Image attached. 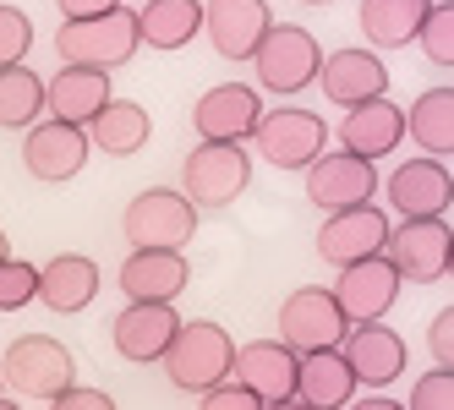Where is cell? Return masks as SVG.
<instances>
[{
    "mask_svg": "<svg viewBox=\"0 0 454 410\" xmlns=\"http://www.w3.org/2000/svg\"><path fill=\"white\" fill-rule=\"evenodd\" d=\"M159 367H165V377L176 389L186 394H208L219 383H231V367H236V339L224 334V323H181L176 339H170V351L159 356Z\"/></svg>",
    "mask_w": 454,
    "mask_h": 410,
    "instance_id": "1",
    "label": "cell"
},
{
    "mask_svg": "<svg viewBox=\"0 0 454 410\" xmlns=\"http://www.w3.org/2000/svg\"><path fill=\"white\" fill-rule=\"evenodd\" d=\"M77 383V356L50 334H22L0 356V389H12L22 399H55Z\"/></svg>",
    "mask_w": 454,
    "mask_h": 410,
    "instance_id": "2",
    "label": "cell"
},
{
    "mask_svg": "<svg viewBox=\"0 0 454 410\" xmlns=\"http://www.w3.org/2000/svg\"><path fill=\"white\" fill-rule=\"evenodd\" d=\"M55 55L67 66H93V72H115L137 55V12H105V17H82V22H60L55 27Z\"/></svg>",
    "mask_w": 454,
    "mask_h": 410,
    "instance_id": "3",
    "label": "cell"
},
{
    "mask_svg": "<svg viewBox=\"0 0 454 410\" xmlns=\"http://www.w3.org/2000/svg\"><path fill=\"white\" fill-rule=\"evenodd\" d=\"M317 66H323V44L296 22H274L252 50V72H257V93H301L317 82Z\"/></svg>",
    "mask_w": 454,
    "mask_h": 410,
    "instance_id": "4",
    "label": "cell"
},
{
    "mask_svg": "<svg viewBox=\"0 0 454 410\" xmlns=\"http://www.w3.org/2000/svg\"><path fill=\"white\" fill-rule=\"evenodd\" d=\"M121 236L132 241V251H186V241L198 236V208L170 186H148L126 203Z\"/></svg>",
    "mask_w": 454,
    "mask_h": 410,
    "instance_id": "5",
    "label": "cell"
},
{
    "mask_svg": "<svg viewBox=\"0 0 454 410\" xmlns=\"http://www.w3.org/2000/svg\"><path fill=\"white\" fill-rule=\"evenodd\" d=\"M252 186V153L241 143H198L181 165V197L192 208H231Z\"/></svg>",
    "mask_w": 454,
    "mask_h": 410,
    "instance_id": "6",
    "label": "cell"
},
{
    "mask_svg": "<svg viewBox=\"0 0 454 410\" xmlns=\"http://www.w3.org/2000/svg\"><path fill=\"white\" fill-rule=\"evenodd\" d=\"M274 170H307L317 153H329V120L317 110H301V104H279V110H263L247 137Z\"/></svg>",
    "mask_w": 454,
    "mask_h": 410,
    "instance_id": "7",
    "label": "cell"
},
{
    "mask_svg": "<svg viewBox=\"0 0 454 410\" xmlns=\"http://www.w3.org/2000/svg\"><path fill=\"white\" fill-rule=\"evenodd\" d=\"M449 251H454L449 219H400V230L383 236L388 268L400 279H411V285H438V279H449Z\"/></svg>",
    "mask_w": 454,
    "mask_h": 410,
    "instance_id": "8",
    "label": "cell"
},
{
    "mask_svg": "<svg viewBox=\"0 0 454 410\" xmlns=\"http://www.w3.org/2000/svg\"><path fill=\"white\" fill-rule=\"evenodd\" d=\"M345 318H340V306L334 296L323 290V285H301V290H290L285 306H279V344L290 356H312V351H340V339H345Z\"/></svg>",
    "mask_w": 454,
    "mask_h": 410,
    "instance_id": "9",
    "label": "cell"
},
{
    "mask_svg": "<svg viewBox=\"0 0 454 410\" xmlns=\"http://www.w3.org/2000/svg\"><path fill=\"white\" fill-rule=\"evenodd\" d=\"M334 306H340V318L345 329H362V323H383L388 318V306L400 301V274L388 268V258L378 251V258H362V263H350L340 268L334 279Z\"/></svg>",
    "mask_w": 454,
    "mask_h": 410,
    "instance_id": "10",
    "label": "cell"
},
{
    "mask_svg": "<svg viewBox=\"0 0 454 410\" xmlns=\"http://www.w3.org/2000/svg\"><path fill=\"white\" fill-rule=\"evenodd\" d=\"M88 165V132L82 126H67V120H34L22 132V170L44 181V186H60V181H72L82 175Z\"/></svg>",
    "mask_w": 454,
    "mask_h": 410,
    "instance_id": "11",
    "label": "cell"
},
{
    "mask_svg": "<svg viewBox=\"0 0 454 410\" xmlns=\"http://www.w3.org/2000/svg\"><path fill=\"white\" fill-rule=\"evenodd\" d=\"M257 115H263V93L252 82H219L192 104V132L198 143H247Z\"/></svg>",
    "mask_w": 454,
    "mask_h": 410,
    "instance_id": "12",
    "label": "cell"
},
{
    "mask_svg": "<svg viewBox=\"0 0 454 410\" xmlns=\"http://www.w3.org/2000/svg\"><path fill=\"white\" fill-rule=\"evenodd\" d=\"M388 230H395V225H388V213L378 203L340 208V213L323 219V230H317V258L329 263V268H350V263H362V258H378Z\"/></svg>",
    "mask_w": 454,
    "mask_h": 410,
    "instance_id": "13",
    "label": "cell"
},
{
    "mask_svg": "<svg viewBox=\"0 0 454 410\" xmlns=\"http://www.w3.org/2000/svg\"><path fill=\"white\" fill-rule=\"evenodd\" d=\"M372 192H378L372 159H356V153H345V148H329V153H317V159L307 165V197L317 208H329V213L362 208V203H372Z\"/></svg>",
    "mask_w": 454,
    "mask_h": 410,
    "instance_id": "14",
    "label": "cell"
},
{
    "mask_svg": "<svg viewBox=\"0 0 454 410\" xmlns=\"http://www.w3.org/2000/svg\"><path fill=\"white\" fill-rule=\"evenodd\" d=\"M383 197L400 219H449V203H454L449 165L443 159H405L383 181Z\"/></svg>",
    "mask_w": 454,
    "mask_h": 410,
    "instance_id": "15",
    "label": "cell"
},
{
    "mask_svg": "<svg viewBox=\"0 0 454 410\" xmlns=\"http://www.w3.org/2000/svg\"><path fill=\"white\" fill-rule=\"evenodd\" d=\"M317 88H323V99L329 104H372V99H388V66L378 60V50H334V55H323V66H317Z\"/></svg>",
    "mask_w": 454,
    "mask_h": 410,
    "instance_id": "16",
    "label": "cell"
},
{
    "mask_svg": "<svg viewBox=\"0 0 454 410\" xmlns=\"http://www.w3.org/2000/svg\"><path fill=\"white\" fill-rule=\"evenodd\" d=\"M274 27L269 0H203V34L214 55L224 60H252L257 39Z\"/></svg>",
    "mask_w": 454,
    "mask_h": 410,
    "instance_id": "17",
    "label": "cell"
},
{
    "mask_svg": "<svg viewBox=\"0 0 454 410\" xmlns=\"http://www.w3.org/2000/svg\"><path fill=\"white\" fill-rule=\"evenodd\" d=\"M176 329H181V318H176V306H170V301H126V306H121V318L110 323V339H115L121 361L148 367V361H159V356L170 351Z\"/></svg>",
    "mask_w": 454,
    "mask_h": 410,
    "instance_id": "18",
    "label": "cell"
},
{
    "mask_svg": "<svg viewBox=\"0 0 454 410\" xmlns=\"http://www.w3.org/2000/svg\"><path fill=\"white\" fill-rule=\"evenodd\" d=\"M231 383H241L257 405L296 399V356H290L279 339H252V344H236Z\"/></svg>",
    "mask_w": 454,
    "mask_h": 410,
    "instance_id": "19",
    "label": "cell"
},
{
    "mask_svg": "<svg viewBox=\"0 0 454 410\" xmlns=\"http://www.w3.org/2000/svg\"><path fill=\"white\" fill-rule=\"evenodd\" d=\"M340 356H345V367L356 372V383H372V389L395 383V377L405 372V361H411L405 339L388 329V323H362V329H350V334L340 339Z\"/></svg>",
    "mask_w": 454,
    "mask_h": 410,
    "instance_id": "20",
    "label": "cell"
},
{
    "mask_svg": "<svg viewBox=\"0 0 454 410\" xmlns=\"http://www.w3.org/2000/svg\"><path fill=\"white\" fill-rule=\"evenodd\" d=\"M99 263L82 258V251H60V258H50L39 268V301L50 312H60V318H77V312H88L93 301H99Z\"/></svg>",
    "mask_w": 454,
    "mask_h": 410,
    "instance_id": "21",
    "label": "cell"
},
{
    "mask_svg": "<svg viewBox=\"0 0 454 410\" xmlns=\"http://www.w3.org/2000/svg\"><path fill=\"white\" fill-rule=\"evenodd\" d=\"M110 99H115V93H110V72H93V66H60L44 82L50 120H67V126H88Z\"/></svg>",
    "mask_w": 454,
    "mask_h": 410,
    "instance_id": "22",
    "label": "cell"
},
{
    "mask_svg": "<svg viewBox=\"0 0 454 410\" xmlns=\"http://www.w3.org/2000/svg\"><path fill=\"white\" fill-rule=\"evenodd\" d=\"M340 148L345 153H356V159H383V153H395L400 148V137H405V115H400V104H388V99H372V104H356V110H345V120H340Z\"/></svg>",
    "mask_w": 454,
    "mask_h": 410,
    "instance_id": "23",
    "label": "cell"
},
{
    "mask_svg": "<svg viewBox=\"0 0 454 410\" xmlns=\"http://www.w3.org/2000/svg\"><path fill=\"white\" fill-rule=\"evenodd\" d=\"M192 285L186 251H132L121 263V290L126 301H176Z\"/></svg>",
    "mask_w": 454,
    "mask_h": 410,
    "instance_id": "24",
    "label": "cell"
},
{
    "mask_svg": "<svg viewBox=\"0 0 454 410\" xmlns=\"http://www.w3.org/2000/svg\"><path fill=\"white\" fill-rule=\"evenodd\" d=\"M350 394H356V372L345 367L340 351L296 356V399L307 410H350Z\"/></svg>",
    "mask_w": 454,
    "mask_h": 410,
    "instance_id": "25",
    "label": "cell"
},
{
    "mask_svg": "<svg viewBox=\"0 0 454 410\" xmlns=\"http://www.w3.org/2000/svg\"><path fill=\"white\" fill-rule=\"evenodd\" d=\"M82 132H88V148L110 153V159H132V153L148 148L153 120H148V110H143L137 99H110L99 115L82 126Z\"/></svg>",
    "mask_w": 454,
    "mask_h": 410,
    "instance_id": "26",
    "label": "cell"
},
{
    "mask_svg": "<svg viewBox=\"0 0 454 410\" xmlns=\"http://www.w3.org/2000/svg\"><path fill=\"white\" fill-rule=\"evenodd\" d=\"M203 34V0H143L137 44L148 50H186Z\"/></svg>",
    "mask_w": 454,
    "mask_h": 410,
    "instance_id": "27",
    "label": "cell"
},
{
    "mask_svg": "<svg viewBox=\"0 0 454 410\" xmlns=\"http://www.w3.org/2000/svg\"><path fill=\"white\" fill-rule=\"evenodd\" d=\"M405 137H416L421 159H443V165H449V153H454V88H449V82H443V88H427V93L411 104Z\"/></svg>",
    "mask_w": 454,
    "mask_h": 410,
    "instance_id": "28",
    "label": "cell"
},
{
    "mask_svg": "<svg viewBox=\"0 0 454 410\" xmlns=\"http://www.w3.org/2000/svg\"><path fill=\"white\" fill-rule=\"evenodd\" d=\"M421 17H427V0H362V34L372 50L416 44Z\"/></svg>",
    "mask_w": 454,
    "mask_h": 410,
    "instance_id": "29",
    "label": "cell"
},
{
    "mask_svg": "<svg viewBox=\"0 0 454 410\" xmlns=\"http://www.w3.org/2000/svg\"><path fill=\"white\" fill-rule=\"evenodd\" d=\"M44 120V77L34 66H6L0 72V132H27Z\"/></svg>",
    "mask_w": 454,
    "mask_h": 410,
    "instance_id": "30",
    "label": "cell"
},
{
    "mask_svg": "<svg viewBox=\"0 0 454 410\" xmlns=\"http://www.w3.org/2000/svg\"><path fill=\"white\" fill-rule=\"evenodd\" d=\"M416 44H421V55L433 60V66H454V6H427V17H421V27H416Z\"/></svg>",
    "mask_w": 454,
    "mask_h": 410,
    "instance_id": "31",
    "label": "cell"
},
{
    "mask_svg": "<svg viewBox=\"0 0 454 410\" xmlns=\"http://www.w3.org/2000/svg\"><path fill=\"white\" fill-rule=\"evenodd\" d=\"M39 301V263L0 258V312H22Z\"/></svg>",
    "mask_w": 454,
    "mask_h": 410,
    "instance_id": "32",
    "label": "cell"
},
{
    "mask_svg": "<svg viewBox=\"0 0 454 410\" xmlns=\"http://www.w3.org/2000/svg\"><path fill=\"white\" fill-rule=\"evenodd\" d=\"M27 50H34V22H27L22 6H6V0H0V72L22 66Z\"/></svg>",
    "mask_w": 454,
    "mask_h": 410,
    "instance_id": "33",
    "label": "cell"
},
{
    "mask_svg": "<svg viewBox=\"0 0 454 410\" xmlns=\"http://www.w3.org/2000/svg\"><path fill=\"white\" fill-rule=\"evenodd\" d=\"M405 410H454V372L449 367H433L427 377H416Z\"/></svg>",
    "mask_w": 454,
    "mask_h": 410,
    "instance_id": "34",
    "label": "cell"
},
{
    "mask_svg": "<svg viewBox=\"0 0 454 410\" xmlns=\"http://www.w3.org/2000/svg\"><path fill=\"white\" fill-rule=\"evenodd\" d=\"M427 351H433V361H438V367H449V372H454V306H443L438 318L427 323Z\"/></svg>",
    "mask_w": 454,
    "mask_h": 410,
    "instance_id": "35",
    "label": "cell"
},
{
    "mask_svg": "<svg viewBox=\"0 0 454 410\" xmlns=\"http://www.w3.org/2000/svg\"><path fill=\"white\" fill-rule=\"evenodd\" d=\"M198 410H263L241 383H219V389H208V394H198Z\"/></svg>",
    "mask_w": 454,
    "mask_h": 410,
    "instance_id": "36",
    "label": "cell"
},
{
    "mask_svg": "<svg viewBox=\"0 0 454 410\" xmlns=\"http://www.w3.org/2000/svg\"><path fill=\"white\" fill-rule=\"evenodd\" d=\"M50 410H115V399H110L105 389H82V383H72L67 394L50 399Z\"/></svg>",
    "mask_w": 454,
    "mask_h": 410,
    "instance_id": "37",
    "label": "cell"
},
{
    "mask_svg": "<svg viewBox=\"0 0 454 410\" xmlns=\"http://www.w3.org/2000/svg\"><path fill=\"white\" fill-rule=\"evenodd\" d=\"M60 6V17L67 22H82V17H105V12H115L121 0H55Z\"/></svg>",
    "mask_w": 454,
    "mask_h": 410,
    "instance_id": "38",
    "label": "cell"
},
{
    "mask_svg": "<svg viewBox=\"0 0 454 410\" xmlns=\"http://www.w3.org/2000/svg\"><path fill=\"white\" fill-rule=\"evenodd\" d=\"M356 410H405V405L388 399V394H372V399H356Z\"/></svg>",
    "mask_w": 454,
    "mask_h": 410,
    "instance_id": "39",
    "label": "cell"
},
{
    "mask_svg": "<svg viewBox=\"0 0 454 410\" xmlns=\"http://www.w3.org/2000/svg\"><path fill=\"white\" fill-rule=\"evenodd\" d=\"M263 410H307L301 399H279V405H263Z\"/></svg>",
    "mask_w": 454,
    "mask_h": 410,
    "instance_id": "40",
    "label": "cell"
},
{
    "mask_svg": "<svg viewBox=\"0 0 454 410\" xmlns=\"http://www.w3.org/2000/svg\"><path fill=\"white\" fill-rule=\"evenodd\" d=\"M0 410H22V405H17V399H6V394H0Z\"/></svg>",
    "mask_w": 454,
    "mask_h": 410,
    "instance_id": "41",
    "label": "cell"
},
{
    "mask_svg": "<svg viewBox=\"0 0 454 410\" xmlns=\"http://www.w3.org/2000/svg\"><path fill=\"white\" fill-rule=\"evenodd\" d=\"M0 258H12V246H6V230H0Z\"/></svg>",
    "mask_w": 454,
    "mask_h": 410,
    "instance_id": "42",
    "label": "cell"
},
{
    "mask_svg": "<svg viewBox=\"0 0 454 410\" xmlns=\"http://www.w3.org/2000/svg\"><path fill=\"white\" fill-rule=\"evenodd\" d=\"M301 6H329V0H301Z\"/></svg>",
    "mask_w": 454,
    "mask_h": 410,
    "instance_id": "43",
    "label": "cell"
},
{
    "mask_svg": "<svg viewBox=\"0 0 454 410\" xmlns=\"http://www.w3.org/2000/svg\"><path fill=\"white\" fill-rule=\"evenodd\" d=\"M427 6H454V0H427Z\"/></svg>",
    "mask_w": 454,
    "mask_h": 410,
    "instance_id": "44",
    "label": "cell"
},
{
    "mask_svg": "<svg viewBox=\"0 0 454 410\" xmlns=\"http://www.w3.org/2000/svg\"><path fill=\"white\" fill-rule=\"evenodd\" d=\"M0 394H6V389H0Z\"/></svg>",
    "mask_w": 454,
    "mask_h": 410,
    "instance_id": "45",
    "label": "cell"
}]
</instances>
